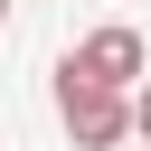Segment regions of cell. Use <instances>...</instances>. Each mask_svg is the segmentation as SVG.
Returning <instances> with one entry per match:
<instances>
[{
    "label": "cell",
    "mask_w": 151,
    "mask_h": 151,
    "mask_svg": "<svg viewBox=\"0 0 151 151\" xmlns=\"http://www.w3.org/2000/svg\"><path fill=\"white\" fill-rule=\"evenodd\" d=\"M57 113H66L76 151H113V142L132 132V94L104 85V76H85V66H57Z\"/></svg>",
    "instance_id": "obj_1"
},
{
    "label": "cell",
    "mask_w": 151,
    "mask_h": 151,
    "mask_svg": "<svg viewBox=\"0 0 151 151\" xmlns=\"http://www.w3.org/2000/svg\"><path fill=\"white\" fill-rule=\"evenodd\" d=\"M66 66L104 76V85H142V66H151V57H142V38H132V28H94V38H85Z\"/></svg>",
    "instance_id": "obj_2"
},
{
    "label": "cell",
    "mask_w": 151,
    "mask_h": 151,
    "mask_svg": "<svg viewBox=\"0 0 151 151\" xmlns=\"http://www.w3.org/2000/svg\"><path fill=\"white\" fill-rule=\"evenodd\" d=\"M132 132H142V142H151V85H142V94H132Z\"/></svg>",
    "instance_id": "obj_3"
},
{
    "label": "cell",
    "mask_w": 151,
    "mask_h": 151,
    "mask_svg": "<svg viewBox=\"0 0 151 151\" xmlns=\"http://www.w3.org/2000/svg\"><path fill=\"white\" fill-rule=\"evenodd\" d=\"M0 19H9V0H0Z\"/></svg>",
    "instance_id": "obj_4"
}]
</instances>
